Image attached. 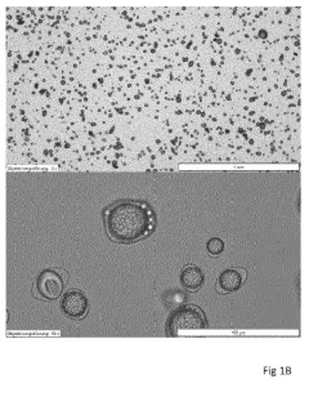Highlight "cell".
<instances>
[{"label":"cell","instance_id":"cell-4","mask_svg":"<svg viewBox=\"0 0 309 397\" xmlns=\"http://www.w3.org/2000/svg\"><path fill=\"white\" fill-rule=\"evenodd\" d=\"M61 309L67 318L80 320L88 312V299L79 290H70L62 298Z\"/></svg>","mask_w":309,"mask_h":397},{"label":"cell","instance_id":"cell-3","mask_svg":"<svg viewBox=\"0 0 309 397\" xmlns=\"http://www.w3.org/2000/svg\"><path fill=\"white\" fill-rule=\"evenodd\" d=\"M65 288V283L60 275L56 271L45 269L39 275L36 280L34 296L45 301H54L62 296V292Z\"/></svg>","mask_w":309,"mask_h":397},{"label":"cell","instance_id":"cell-6","mask_svg":"<svg viewBox=\"0 0 309 397\" xmlns=\"http://www.w3.org/2000/svg\"><path fill=\"white\" fill-rule=\"evenodd\" d=\"M204 274L196 266H187L180 274V281L183 288L189 292H196L204 285Z\"/></svg>","mask_w":309,"mask_h":397},{"label":"cell","instance_id":"cell-2","mask_svg":"<svg viewBox=\"0 0 309 397\" xmlns=\"http://www.w3.org/2000/svg\"><path fill=\"white\" fill-rule=\"evenodd\" d=\"M208 327L204 312L196 306L186 305L178 308L169 318L168 332L170 336H177L180 330L205 329Z\"/></svg>","mask_w":309,"mask_h":397},{"label":"cell","instance_id":"cell-7","mask_svg":"<svg viewBox=\"0 0 309 397\" xmlns=\"http://www.w3.org/2000/svg\"><path fill=\"white\" fill-rule=\"evenodd\" d=\"M206 250H208L210 256H213V257L220 256V254L223 253V250H224V243H223V240L220 238H210V240H208V243H206Z\"/></svg>","mask_w":309,"mask_h":397},{"label":"cell","instance_id":"cell-5","mask_svg":"<svg viewBox=\"0 0 309 397\" xmlns=\"http://www.w3.org/2000/svg\"><path fill=\"white\" fill-rule=\"evenodd\" d=\"M246 278L244 268H230L220 274L218 278V289L220 293H232L241 288Z\"/></svg>","mask_w":309,"mask_h":397},{"label":"cell","instance_id":"cell-8","mask_svg":"<svg viewBox=\"0 0 309 397\" xmlns=\"http://www.w3.org/2000/svg\"><path fill=\"white\" fill-rule=\"evenodd\" d=\"M184 299H186V298H184V296H183L182 293L178 296V298H174V293L170 292V293H168V296L165 297V305H169L170 302H173V303H174L173 308H178L184 303Z\"/></svg>","mask_w":309,"mask_h":397},{"label":"cell","instance_id":"cell-1","mask_svg":"<svg viewBox=\"0 0 309 397\" xmlns=\"http://www.w3.org/2000/svg\"><path fill=\"white\" fill-rule=\"evenodd\" d=\"M153 213L147 205L136 201L119 203L105 212L107 234L118 243H133L153 230Z\"/></svg>","mask_w":309,"mask_h":397}]
</instances>
